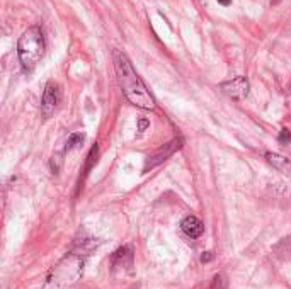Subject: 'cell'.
I'll use <instances>...</instances> for the list:
<instances>
[{
	"label": "cell",
	"mask_w": 291,
	"mask_h": 289,
	"mask_svg": "<svg viewBox=\"0 0 291 289\" xmlns=\"http://www.w3.org/2000/svg\"><path fill=\"white\" fill-rule=\"evenodd\" d=\"M87 158H89V162H87V165H86V173H89V170L92 168L94 162H97V145L92 146V150H91V153H89Z\"/></svg>",
	"instance_id": "cell-11"
},
{
	"label": "cell",
	"mask_w": 291,
	"mask_h": 289,
	"mask_svg": "<svg viewBox=\"0 0 291 289\" xmlns=\"http://www.w3.org/2000/svg\"><path fill=\"white\" fill-rule=\"evenodd\" d=\"M84 262H86V255L82 252L68 253L55 265L43 289H70L82 275Z\"/></svg>",
	"instance_id": "cell-2"
},
{
	"label": "cell",
	"mask_w": 291,
	"mask_h": 289,
	"mask_svg": "<svg viewBox=\"0 0 291 289\" xmlns=\"http://www.w3.org/2000/svg\"><path fill=\"white\" fill-rule=\"evenodd\" d=\"M181 230L184 231L189 238H198L203 235L204 231V225L199 218L196 216H186L184 220L181 221Z\"/></svg>",
	"instance_id": "cell-8"
},
{
	"label": "cell",
	"mask_w": 291,
	"mask_h": 289,
	"mask_svg": "<svg viewBox=\"0 0 291 289\" xmlns=\"http://www.w3.org/2000/svg\"><path fill=\"white\" fill-rule=\"evenodd\" d=\"M17 55H19L21 66L26 72L36 68V65L44 55V38L41 29L33 26L28 31H24L17 43Z\"/></svg>",
	"instance_id": "cell-3"
},
{
	"label": "cell",
	"mask_w": 291,
	"mask_h": 289,
	"mask_svg": "<svg viewBox=\"0 0 291 289\" xmlns=\"http://www.w3.org/2000/svg\"><path fill=\"white\" fill-rule=\"evenodd\" d=\"M113 60H114L116 77H118L119 87L123 88L126 99L140 109H147V111L154 109L155 108L154 95H152L149 88L145 87L143 80L138 77V73L135 72V68H133L131 61L128 60V56L124 55L123 51L114 50Z\"/></svg>",
	"instance_id": "cell-1"
},
{
	"label": "cell",
	"mask_w": 291,
	"mask_h": 289,
	"mask_svg": "<svg viewBox=\"0 0 291 289\" xmlns=\"http://www.w3.org/2000/svg\"><path fill=\"white\" fill-rule=\"evenodd\" d=\"M279 141L283 145H286V143H289L291 141V133H289V130H281V133H279Z\"/></svg>",
	"instance_id": "cell-12"
},
{
	"label": "cell",
	"mask_w": 291,
	"mask_h": 289,
	"mask_svg": "<svg viewBox=\"0 0 291 289\" xmlns=\"http://www.w3.org/2000/svg\"><path fill=\"white\" fill-rule=\"evenodd\" d=\"M182 146V138H176V140H172L171 143L164 145L162 148H159L155 153H152L149 158H147L145 162V170H149V168H154L157 165H160L162 162H165L167 158H171L174 153L177 152L179 148Z\"/></svg>",
	"instance_id": "cell-4"
},
{
	"label": "cell",
	"mask_w": 291,
	"mask_h": 289,
	"mask_svg": "<svg viewBox=\"0 0 291 289\" xmlns=\"http://www.w3.org/2000/svg\"><path fill=\"white\" fill-rule=\"evenodd\" d=\"M61 101V90L60 85L56 82H48L43 92V101H41V111L44 116H50L53 111L58 108Z\"/></svg>",
	"instance_id": "cell-5"
},
{
	"label": "cell",
	"mask_w": 291,
	"mask_h": 289,
	"mask_svg": "<svg viewBox=\"0 0 291 289\" xmlns=\"http://www.w3.org/2000/svg\"><path fill=\"white\" fill-rule=\"evenodd\" d=\"M147 126H149V121H147V119H140V123H138V128H140V131H145Z\"/></svg>",
	"instance_id": "cell-15"
},
{
	"label": "cell",
	"mask_w": 291,
	"mask_h": 289,
	"mask_svg": "<svg viewBox=\"0 0 291 289\" xmlns=\"http://www.w3.org/2000/svg\"><path fill=\"white\" fill-rule=\"evenodd\" d=\"M111 265H113V272L121 270V272H131L133 267V250L131 247H121L114 252L113 259H111Z\"/></svg>",
	"instance_id": "cell-7"
},
{
	"label": "cell",
	"mask_w": 291,
	"mask_h": 289,
	"mask_svg": "<svg viewBox=\"0 0 291 289\" xmlns=\"http://www.w3.org/2000/svg\"><path fill=\"white\" fill-rule=\"evenodd\" d=\"M218 4H222V6H230V4H232V0H218Z\"/></svg>",
	"instance_id": "cell-16"
},
{
	"label": "cell",
	"mask_w": 291,
	"mask_h": 289,
	"mask_svg": "<svg viewBox=\"0 0 291 289\" xmlns=\"http://www.w3.org/2000/svg\"><path fill=\"white\" fill-rule=\"evenodd\" d=\"M249 80L245 77H235L222 83V90L235 101H244L249 95Z\"/></svg>",
	"instance_id": "cell-6"
},
{
	"label": "cell",
	"mask_w": 291,
	"mask_h": 289,
	"mask_svg": "<svg viewBox=\"0 0 291 289\" xmlns=\"http://www.w3.org/2000/svg\"><path fill=\"white\" fill-rule=\"evenodd\" d=\"M211 289H223V281H222V277H220V275H216V277H214Z\"/></svg>",
	"instance_id": "cell-13"
},
{
	"label": "cell",
	"mask_w": 291,
	"mask_h": 289,
	"mask_svg": "<svg viewBox=\"0 0 291 289\" xmlns=\"http://www.w3.org/2000/svg\"><path fill=\"white\" fill-rule=\"evenodd\" d=\"M266 158H267V162L276 168V170L284 172V173H291V162L286 157H283V155L269 152V153H266Z\"/></svg>",
	"instance_id": "cell-9"
},
{
	"label": "cell",
	"mask_w": 291,
	"mask_h": 289,
	"mask_svg": "<svg viewBox=\"0 0 291 289\" xmlns=\"http://www.w3.org/2000/svg\"><path fill=\"white\" fill-rule=\"evenodd\" d=\"M84 143V135L82 133H74V135L68 136V140H66V146L65 150H71V148H77L79 145Z\"/></svg>",
	"instance_id": "cell-10"
},
{
	"label": "cell",
	"mask_w": 291,
	"mask_h": 289,
	"mask_svg": "<svg viewBox=\"0 0 291 289\" xmlns=\"http://www.w3.org/2000/svg\"><path fill=\"white\" fill-rule=\"evenodd\" d=\"M211 259H213V253L211 252H204L203 255H201V262H203V264H204V262H209Z\"/></svg>",
	"instance_id": "cell-14"
}]
</instances>
